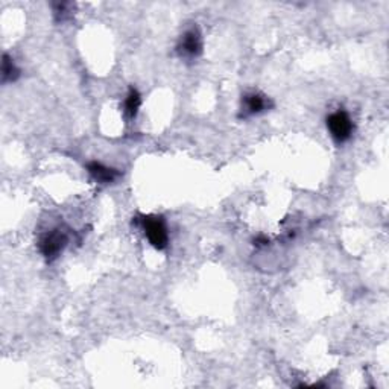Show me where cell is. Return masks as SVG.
<instances>
[{
  "label": "cell",
  "mask_w": 389,
  "mask_h": 389,
  "mask_svg": "<svg viewBox=\"0 0 389 389\" xmlns=\"http://www.w3.org/2000/svg\"><path fill=\"white\" fill-rule=\"evenodd\" d=\"M267 243H270V239H267L266 236H263V234H260V236H257L254 239V245L256 247H266Z\"/></svg>",
  "instance_id": "9c48e42d"
},
{
  "label": "cell",
  "mask_w": 389,
  "mask_h": 389,
  "mask_svg": "<svg viewBox=\"0 0 389 389\" xmlns=\"http://www.w3.org/2000/svg\"><path fill=\"white\" fill-rule=\"evenodd\" d=\"M67 243L69 234L64 231L61 226H56V229L44 233L43 236L40 238L38 249L47 262H52L56 257H60L64 248L67 247Z\"/></svg>",
  "instance_id": "7a4b0ae2"
},
{
  "label": "cell",
  "mask_w": 389,
  "mask_h": 389,
  "mask_svg": "<svg viewBox=\"0 0 389 389\" xmlns=\"http://www.w3.org/2000/svg\"><path fill=\"white\" fill-rule=\"evenodd\" d=\"M85 169L88 175H90L96 183L99 184H111V183H116L119 178H120V172L115 167H108L105 166L101 161H88L85 165Z\"/></svg>",
  "instance_id": "8992f818"
},
{
  "label": "cell",
  "mask_w": 389,
  "mask_h": 389,
  "mask_svg": "<svg viewBox=\"0 0 389 389\" xmlns=\"http://www.w3.org/2000/svg\"><path fill=\"white\" fill-rule=\"evenodd\" d=\"M19 78H20V69L15 66V63L11 56L5 53L2 61V83L3 84L14 83V81H17Z\"/></svg>",
  "instance_id": "ba28073f"
},
{
  "label": "cell",
  "mask_w": 389,
  "mask_h": 389,
  "mask_svg": "<svg viewBox=\"0 0 389 389\" xmlns=\"http://www.w3.org/2000/svg\"><path fill=\"white\" fill-rule=\"evenodd\" d=\"M272 107L271 101L262 93H248L242 97L240 105V119H248L257 115H262Z\"/></svg>",
  "instance_id": "5b68a950"
},
{
  "label": "cell",
  "mask_w": 389,
  "mask_h": 389,
  "mask_svg": "<svg viewBox=\"0 0 389 389\" xmlns=\"http://www.w3.org/2000/svg\"><path fill=\"white\" fill-rule=\"evenodd\" d=\"M202 35L198 28H190L184 32V34L178 40L176 52L180 53L181 58H198L202 53Z\"/></svg>",
  "instance_id": "277c9868"
},
{
  "label": "cell",
  "mask_w": 389,
  "mask_h": 389,
  "mask_svg": "<svg viewBox=\"0 0 389 389\" xmlns=\"http://www.w3.org/2000/svg\"><path fill=\"white\" fill-rule=\"evenodd\" d=\"M134 224L140 226L144 233L146 239H148V242L154 248L158 251H163L167 248L169 231H167V225H166L163 216L142 215L134 219Z\"/></svg>",
  "instance_id": "6da1fadb"
},
{
  "label": "cell",
  "mask_w": 389,
  "mask_h": 389,
  "mask_svg": "<svg viewBox=\"0 0 389 389\" xmlns=\"http://www.w3.org/2000/svg\"><path fill=\"white\" fill-rule=\"evenodd\" d=\"M327 129L336 143L342 144L348 142L353 137L354 133V124L350 115L345 110H338L327 116Z\"/></svg>",
  "instance_id": "3957f363"
},
{
  "label": "cell",
  "mask_w": 389,
  "mask_h": 389,
  "mask_svg": "<svg viewBox=\"0 0 389 389\" xmlns=\"http://www.w3.org/2000/svg\"><path fill=\"white\" fill-rule=\"evenodd\" d=\"M140 105H142V96L139 93L137 88L131 87L128 90V94L125 97V102H124V113L128 119H135L137 113L140 110Z\"/></svg>",
  "instance_id": "52a82bcc"
}]
</instances>
